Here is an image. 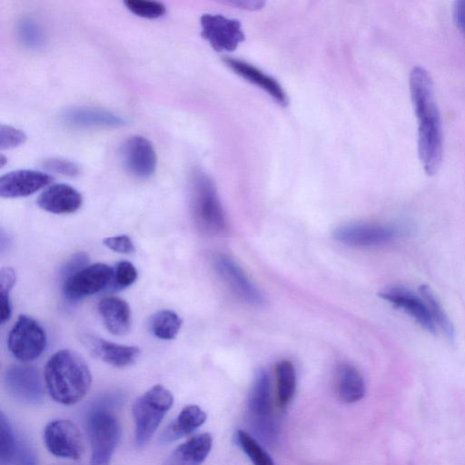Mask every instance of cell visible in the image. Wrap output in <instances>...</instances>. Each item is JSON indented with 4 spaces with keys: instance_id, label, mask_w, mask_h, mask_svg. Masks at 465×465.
<instances>
[{
    "instance_id": "obj_30",
    "label": "cell",
    "mask_w": 465,
    "mask_h": 465,
    "mask_svg": "<svg viewBox=\"0 0 465 465\" xmlns=\"http://www.w3.org/2000/svg\"><path fill=\"white\" fill-rule=\"evenodd\" d=\"M17 35L21 43L28 48H40L45 43L42 28L30 17L23 18L18 23Z\"/></svg>"
},
{
    "instance_id": "obj_7",
    "label": "cell",
    "mask_w": 465,
    "mask_h": 465,
    "mask_svg": "<svg viewBox=\"0 0 465 465\" xmlns=\"http://www.w3.org/2000/svg\"><path fill=\"white\" fill-rule=\"evenodd\" d=\"M7 346L15 359L25 362L34 361L45 349V331L32 317L20 315L8 334Z\"/></svg>"
},
{
    "instance_id": "obj_39",
    "label": "cell",
    "mask_w": 465,
    "mask_h": 465,
    "mask_svg": "<svg viewBox=\"0 0 465 465\" xmlns=\"http://www.w3.org/2000/svg\"><path fill=\"white\" fill-rule=\"evenodd\" d=\"M452 15L457 27L465 33V0H459L454 3Z\"/></svg>"
},
{
    "instance_id": "obj_23",
    "label": "cell",
    "mask_w": 465,
    "mask_h": 465,
    "mask_svg": "<svg viewBox=\"0 0 465 465\" xmlns=\"http://www.w3.org/2000/svg\"><path fill=\"white\" fill-rule=\"evenodd\" d=\"M206 413L197 405L185 406L176 419L165 429L161 441L172 442L186 436L202 426L206 420Z\"/></svg>"
},
{
    "instance_id": "obj_9",
    "label": "cell",
    "mask_w": 465,
    "mask_h": 465,
    "mask_svg": "<svg viewBox=\"0 0 465 465\" xmlns=\"http://www.w3.org/2000/svg\"><path fill=\"white\" fill-rule=\"evenodd\" d=\"M114 269L104 263L87 265L64 280L63 292L69 301H79L102 291L113 278Z\"/></svg>"
},
{
    "instance_id": "obj_16",
    "label": "cell",
    "mask_w": 465,
    "mask_h": 465,
    "mask_svg": "<svg viewBox=\"0 0 465 465\" xmlns=\"http://www.w3.org/2000/svg\"><path fill=\"white\" fill-rule=\"evenodd\" d=\"M380 297L394 307L408 313L418 324L430 333L436 332V326L430 317L423 298L402 287H391L379 293Z\"/></svg>"
},
{
    "instance_id": "obj_14",
    "label": "cell",
    "mask_w": 465,
    "mask_h": 465,
    "mask_svg": "<svg viewBox=\"0 0 465 465\" xmlns=\"http://www.w3.org/2000/svg\"><path fill=\"white\" fill-rule=\"evenodd\" d=\"M214 267L229 288L242 301L255 306L264 303L261 292L232 259L220 254L214 259Z\"/></svg>"
},
{
    "instance_id": "obj_37",
    "label": "cell",
    "mask_w": 465,
    "mask_h": 465,
    "mask_svg": "<svg viewBox=\"0 0 465 465\" xmlns=\"http://www.w3.org/2000/svg\"><path fill=\"white\" fill-rule=\"evenodd\" d=\"M88 262V255L85 252H81L74 254L62 269L61 274L64 280L86 267Z\"/></svg>"
},
{
    "instance_id": "obj_27",
    "label": "cell",
    "mask_w": 465,
    "mask_h": 465,
    "mask_svg": "<svg viewBox=\"0 0 465 465\" xmlns=\"http://www.w3.org/2000/svg\"><path fill=\"white\" fill-rule=\"evenodd\" d=\"M419 291L428 306L436 328H440L444 335L452 341L455 336L453 325L432 291L426 285H421Z\"/></svg>"
},
{
    "instance_id": "obj_10",
    "label": "cell",
    "mask_w": 465,
    "mask_h": 465,
    "mask_svg": "<svg viewBox=\"0 0 465 465\" xmlns=\"http://www.w3.org/2000/svg\"><path fill=\"white\" fill-rule=\"evenodd\" d=\"M401 234L391 225L380 223H350L337 228L333 237L340 242L354 247H372L391 242Z\"/></svg>"
},
{
    "instance_id": "obj_12",
    "label": "cell",
    "mask_w": 465,
    "mask_h": 465,
    "mask_svg": "<svg viewBox=\"0 0 465 465\" xmlns=\"http://www.w3.org/2000/svg\"><path fill=\"white\" fill-rule=\"evenodd\" d=\"M5 385L15 400L37 405L44 400V390L38 371L33 366L15 365L5 375Z\"/></svg>"
},
{
    "instance_id": "obj_26",
    "label": "cell",
    "mask_w": 465,
    "mask_h": 465,
    "mask_svg": "<svg viewBox=\"0 0 465 465\" xmlns=\"http://www.w3.org/2000/svg\"><path fill=\"white\" fill-rule=\"evenodd\" d=\"M275 373L278 402L284 408L290 403L295 392V369L291 361L282 360L277 362Z\"/></svg>"
},
{
    "instance_id": "obj_34",
    "label": "cell",
    "mask_w": 465,
    "mask_h": 465,
    "mask_svg": "<svg viewBox=\"0 0 465 465\" xmlns=\"http://www.w3.org/2000/svg\"><path fill=\"white\" fill-rule=\"evenodd\" d=\"M26 140L25 134L15 127L1 124L0 126V148L10 149L18 146Z\"/></svg>"
},
{
    "instance_id": "obj_6",
    "label": "cell",
    "mask_w": 465,
    "mask_h": 465,
    "mask_svg": "<svg viewBox=\"0 0 465 465\" xmlns=\"http://www.w3.org/2000/svg\"><path fill=\"white\" fill-rule=\"evenodd\" d=\"M248 409L254 433L262 442L272 444L277 438L278 428L272 415L271 381L263 370L258 371L254 377Z\"/></svg>"
},
{
    "instance_id": "obj_24",
    "label": "cell",
    "mask_w": 465,
    "mask_h": 465,
    "mask_svg": "<svg viewBox=\"0 0 465 465\" xmlns=\"http://www.w3.org/2000/svg\"><path fill=\"white\" fill-rule=\"evenodd\" d=\"M336 389L338 396L342 401L356 402L364 397V380L355 367L342 364L337 371Z\"/></svg>"
},
{
    "instance_id": "obj_17",
    "label": "cell",
    "mask_w": 465,
    "mask_h": 465,
    "mask_svg": "<svg viewBox=\"0 0 465 465\" xmlns=\"http://www.w3.org/2000/svg\"><path fill=\"white\" fill-rule=\"evenodd\" d=\"M61 119L64 124L75 128H117L125 124V120L110 111L89 106L65 109Z\"/></svg>"
},
{
    "instance_id": "obj_5",
    "label": "cell",
    "mask_w": 465,
    "mask_h": 465,
    "mask_svg": "<svg viewBox=\"0 0 465 465\" xmlns=\"http://www.w3.org/2000/svg\"><path fill=\"white\" fill-rule=\"evenodd\" d=\"M173 395L162 385H155L139 397L132 409L135 424V444H146L173 404Z\"/></svg>"
},
{
    "instance_id": "obj_18",
    "label": "cell",
    "mask_w": 465,
    "mask_h": 465,
    "mask_svg": "<svg viewBox=\"0 0 465 465\" xmlns=\"http://www.w3.org/2000/svg\"><path fill=\"white\" fill-rule=\"evenodd\" d=\"M82 341L94 356L114 367L133 364L140 353L135 346L117 344L90 334H84Z\"/></svg>"
},
{
    "instance_id": "obj_21",
    "label": "cell",
    "mask_w": 465,
    "mask_h": 465,
    "mask_svg": "<svg viewBox=\"0 0 465 465\" xmlns=\"http://www.w3.org/2000/svg\"><path fill=\"white\" fill-rule=\"evenodd\" d=\"M98 311L106 329L114 335H124L131 328V311L128 303L120 297L103 298Z\"/></svg>"
},
{
    "instance_id": "obj_3",
    "label": "cell",
    "mask_w": 465,
    "mask_h": 465,
    "mask_svg": "<svg viewBox=\"0 0 465 465\" xmlns=\"http://www.w3.org/2000/svg\"><path fill=\"white\" fill-rule=\"evenodd\" d=\"M191 207L196 228L208 235L223 234L227 221L216 189L210 177L200 170L191 175Z\"/></svg>"
},
{
    "instance_id": "obj_13",
    "label": "cell",
    "mask_w": 465,
    "mask_h": 465,
    "mask_svg": "<svg viewBox=\"0 0 465 465\" xmlns=\"http://www.w3.org/2000/svg\"><path fill=\"white\" fill-rule=\"evenodd\" d=\"M120 153L124 166L131 174L148 178L154 173L157 157L153 144L145 137H129L121 146Z\"/></svg>"
},
{
    "instance_id": "obj_35",
    "label": "cell",
    "mask_w": 465,
    "mask_h": 465,
    "mask_svg": "<svg viewBox=\"0 0 465 465\" xmlns=\"http://www.w3.org/2000/svg\"><path fill=\"white\" fill-rule=\"evenodd\" d=\"M43 166L49 172L66 176H75L79 173V168L74 163L62 158L46 159L43 162Z\"/></svg>"
},
{
    "instance_id": "obj_29",
    "label": "cell",
    "mask_w": 465,
    "mask_h": 465,
    "mask_svg": "<svg viewBox=\"0 0 465 465\" xmlns=\"http://www.w3.org/2000/svg\"><path fill=\"white\" fill-rule=\"evenodd\" d=\"M239 447L248 456L253 465H275L271 456L258 441L244 430H239L235 434Z\"/></svg>"
},
{
    "instance_id": "obj_33",
    "label": "cell",
    "mask_w": 465,
    "mask_h": 465,
    "mask_svg": "<svg viewBox=\"0 0 465 465\" xmlns=\"http://www.w3.org/2000/svg\"><path fill=\"white\" fill-rule=\"evenodd\" d=\"M136 279L137 271L132 262L122 261L115 265L112 278L115 288H126L132 285Z\"/></svg>"
},
{
    "instance_id": "obj_19",
    "label": "cell",
    "mask_w": 465,
    "mask_h": 465,
    "mask_svg": "<svg viewBox=\"0 0 465 465\" xmlns=\"http://www.w3.org/2000/svg\"><path fill=\"white\" fill-rule=\"evenodd\" d=\"M81 193L74 187L56 183L46 188L38 197V206L55 214H67L76 212L82 205Z\"/></svg>"
},
{
    "instance_id": "obj_28",
    "label": "cell",
    "mask_w": 465,
    "mask_h": 465,
    "mask_svg": "<svg viewBox=\"0 0 465 465\" xmlns=\"http://www.w3.org/2000/svg\"><path fill=\"white\" fill-rule=\"evenodd\" d=\"M20 441L14 433L11 423L3 412L0 414V464L14 463Z\"/></svg>"
},
{
    "instance_id": "obj_4",
    "label": "cell",
    "mask_w": 465,
    "mask_h": 465,
    "mask_svg": "<svg viewBox=\"0 0 465 465\" xmlns=\"http://www.w3.org/2000/svg\"><path fill=\"white\" fill-rule=\"evenodd\" d=\"M86 422L92 450L91 465H110L121 435L117 418L104 404H98L88 412Z\"/></svg>"
},
{
    "instance_id": "obj_38",
    "label": "cell",
    "mask_w": 465,
    "mask_h": 465,
    "mask_svg": "<svg viewBox=\"0 0 465 465\" xmlns=\"http://www.w3.org/2000/svg\"><path fill=\"white\" fill-rule=\"evenodd\" d=\"M15 465H37L36 458L32 450L25 443L20 442L15 455Z\"/></svg>"
},
{
    "instance_id": "obj_36",
    "label": "cell",
    "mask_w": 465,
    "mask_h": 465,
    "mask_svg": "<svg viewBox=\"0 0 465 465\" xmlns=\"http://www.w3.org/2000/svg\"><path fill=\"white\" fill-rule=\"evenodd\" d=\"M103 242L108 249L123 254L133 253L135 250L133 241L125 234L106 237Z\"/></svg>"
},
{
    "instance_id": "obj_15",
    "label": "cell",
    "mask_w": 465,
    "mask_h": 465,
    "mask_svg": "<svg viewBox=\"0 0 465 465\" xmlns=\"http://www.w3.org/2000/svg\"><path fill=\"white\" fill-rule=\"evenodd\" d=\"M54 178L35 170H17L0 178V195L3 198L25 197L48 185Z\"/></svg>"
},
{
    "instance_id": "obj_22",
    "label": "cell",
    "mask_w": 465,
    "mask_h": 465,
    "mask_svg": "<svg viewBox=\"0 0 465 465\" xmlns=\"http://www.w3.org/2000/svg\"><path fill=\"white\" fill-rule=\"evenodd\" d=\"M212 446L213 438L209 433L196 435L177 447L163 465H201Z\"/></svg>"
},
{
    "instance_id": "obj_8",
    "label": "cell",
    "mask_w": 465,
    "mask_h": 465,
    "mask_svg": "<svg viewBox=\"0 0 465 465\" xmlns=\"http://www.w3.org/2000/svg\"><path fill=\"white\" fill-rule=\"evenodd\" d=\"M45 446L56 457L78 460L84 452V440L79 428L66 420L49 422L44 432Z\"/></svg>"
},
{
    "instance_id": "obj_32",
    "label": "cell",
    "mask_w": 465,
    "mask_h": 465,
    "mask_svg": "<svg viewBox=\"0 0 465 465\" xmlns=\"http://www.w3.org/2000/svg\"><path fill=\"white\" fill-rule=\"evenodd\" d=\"M126 7L138 16L145 18H157L165 13V5L157 1L126 0Z\"/></svg>"
},
{
    "instance_id": "obj_11",
    "label": "cell",
    "mask_w": 465,
    "mask_h": 465,
    "mask_svg": "<svg viewBox=\"0 0 465 465\" xmlns=\"http://www.w3.org/2000/svg\"><path fill=\"white\" fill-rule=\"evenodd\" d=\"M201 26L202 36L218 52L233 51L244 40L240 22L222 15H203Z\"/></svg>"
},
{
    "instance_id": "obj_2",
    "label": "cell",
    "mask_w": 465,
    "mask_h": 465,
    "mask_svg": "<svg viewBox=\"0 0 465 465\" xmlns=\"http://www.w3.org/2000/svg\"><path fill=\"white\" fill-rule=\"evenodd\" d=\"M45 381L50 396L64 405L82 400L90 389L92 375L84 360L70 350L53 354L45 368Z\"/></svg>"
},
{
    "instance_id": "obj_1",
    "label": "cell",
    "mask_w": 465,
    "mask_h": 465,
    "mask_svg": "<svg viewBox=\"0 0 465 465\" xmlns=\"http://www.w3.org/2000/svg\"><path fill=\"white\" fill-rule=\"evenodd\" d=\"M410 93L418 120V153L429 175L437 173L443 153L440 115L436 103L430 74L420 66L410 74Z\"/></svg>"
},
{
    "instance_id": "obj_20",
    "label": "cell",
    "mask_w": 465,
    "mask_h": 465,
    "mask_svg": "<svg viewBox=\"0 0 465 465\" xmlns=\"http://www.w3.org/2000/svg\"><path fill=\"white\" fill-rule=\"evenodd\" d=\"M225 64L230 67L235 74L246 79V81L259 86L272 96L278 104L286 105L288 103L287 96L278 82L262 72L255 66L239 60L225 57L223 59Z\"/></svg>"
},
{
    "instance_id": "obj_31",
    "label": "cell",
    "mask_w": 465,
    "mask_h": 465,
    "mask_svg": "<svg viewBox=\"0 0 465 465\" xmlns=\"http://www.w3.org/2000/svg\"><path fill=\"white\" fill-rule=\"evenodd\" d=\"M16 280L15 272L10 268L5 267L0 272V317L1 323H5L11 316V302L9 292L14 287Z\"/></svg>"
},
{
    "instance_id": "obj_25",
    "label": "cell",
    "mask_w": 465,
    "mask_h": 465,
    "mask_svg": "<svg viewBox=\"0 0 465 465\" xmlns=\"http://www.w3.org/2000/svg\"><path fill=\"white\" fill-rule=\"evenodd\" d=\"M181 326V318L172 310H161L156 312L149 322L150 331L153 335L164 341L174 339Z\"/></svg>"
}]
</instances>
